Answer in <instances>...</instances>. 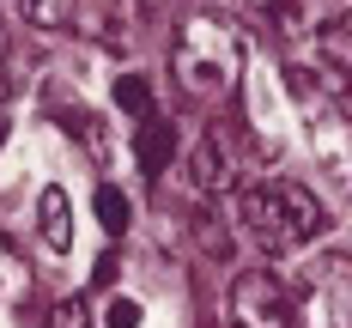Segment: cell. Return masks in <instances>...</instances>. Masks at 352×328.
<instances>
[{"instance_id": "52a82bcc", "label": "cell", "mask_w": 352, "mask_h": 328, "mask_svg": "<svg viewBox=\"0 0 352 328\" xmlns=\"http://www.w3.org/2000/svg\"><path fill=\"white\" fill-rule=\"evenodd\" d=\"M36 237L49 255H67L73 250V207H67V188H43L36 201Z\"/></svg>"}, {"instance_id": "9c48e42d", "label": "cell", "mask_w": 352, "mask_h": 328, "mask_svg": "<svg viewBox=\"0 0 352 328\" xmlns=\"http://www.w3.org/2000/svg\"><path fill=\"white\" fill-rule=\"evenodd\" d=\"M25 286H31V274H25V261H19V250L0 237V304H12V298H25Z\"/></svg>"}, {"instance_id": "3957f363", "label": "cell", "mask_w": 352, "mask_h": 328, "mask_svg": "<svg viewBox=\"0 0 352 328\" xmlns=\"http://www.w3.org/2000/svg\"><path fill=\"white\" fill-rule=\"evenodd\" d=\"M231 328H298V298L280 274L249 267L231 286Z\"/></svg>"}, {"instance_id": "8992f818", "label": "cell", "mask_w": 352, "mask_h": 328, "mask_svg": "<svg viewBox=\"0 0 352 328\" xmlns=\"http://www.w3.org/2000/svg\"><path fill=\"white\" fill-rule=\"evenodd\" d=\"M134 158H140V171L146 177H158V171H170V158H176V122L170 116H146V122H134Z\"/></svg>"}, {"instance_id": "7a4b0ae2", "label": "cell", "mask_w": 352, "mask_h": 328, "mask_svg": "<svg viewBox=\"0 0 352 328\" xmlns=\"http://www.w3.org/2000/svg\"><path fill=\"white\" fill-rule=\"evenodd\" d=\"M170 73H176V85H182L188 98H201V104L231 98L237 79H243V49H237L231 25L212 19V12L182 19V25H176V43H170Z\"/></svg>"}, {"instance_id": "7c38bea8", "label": "cell", "mask_w": 352, "mask_h": 328, "mask_svg": "<svg viewBox=\"0 0 352 328\" xmlns=\"http://www.w3.org/2000/svg\"><path fill=\"white\" fill-rule=\"evenodd\" d=\"M116 104L128 109L134 122H146V116H152V91H146V79H134V73H128V79H116Z\"/></svg>"}, {"instance_id": "ba28073f", "label": "cell", "mask_w": 352, "mask_h": 328, "mask_svg": "<svg viewBox=\"0 0 352 328\" xmlns=\"http://www.w3.org/2000/svg\"><path fill=\"white\" fill-rule=\"evenodd\" d=\"M249 12L261 19V25H274L280 36H304V0H249Z\"/></svg>"}, {"instance_id": "9a60e30c", "label": "cell", "mask_w": 352, "mask_h": 328, "mask_svg": "<svg viewBox=\"0 0 352 328\" xmlns=\"http://www.w3.org/2000/svg\"><path fill=\"white\" fill-rule=\"evenodd\" d=\"M0 104H6V55H0Z\"/></svg>"}, {"instance_id": "6da1fadb", "label": "cell", "mask_w": 352, "mask_h": 328, "mask_svg": "<svg viewBox=\"0 0 352 328\" xmlns=\"http://www.w3.org/2000/svg\"><path fill=\"white\" fill-rule=\"evenodd\" d=\"M322 225H328V213H322V201L304 188V182L249 177L243 188H237V231H243L261 255H292V250H304Z\"/></svg>"}, {"instance_id": "30bf717a", "label": "cell", "mask_w": 352, "mask_h": 328, "mask_svg": "<svg viewBox=\"0 0 352 328\" xmlns=\"http://www.w3.org/2000/svg\"><path fill=\"white\" fill-rule=\"evenodd\" d=\"M98 219H104V231L109 237H122V231H128V195H122V188H98Z\"/></svg>"}, {"instance_id": "8fae6325", "label": "cell", "mask_w": 352, "mask_h": 328, "mask_svg": "<svg viewBox=\"0 0 352 328\" xmlns=\"http://www.w3.org/2000/svg\"><path fill=\"white\" fill-rule=\"evenodd\" d=\"M19 12H25L31 25H43V31H55V25L73 19V0H19Z\"/></svg>"}, {"instance_id": "2e32d148", "label": "cell", "mask_w": 352, "mask_h": 328, "mask_svg": "<svg viewBox=\"0 0 352 328\" xmlns=\"http://www.w3.org/2000/svg\"><path fill=\"white\" fill-rule=\"evenodd\" d=\"M0 140H6V122H0Z\"/></svg>"}, {"instance_id": "5bb4252c", "label": "cell", "mask_w": 352, "mask_h": 328, "mask_svg": "<svg viewBox=\"0 0 352 328\" xmlns=\"http://www.w3.org/2000/svg\"><path fill=\"white\" fill-rule=\"evenodd\" d=\"M109 328H140V304L134 298H109Z\"/></svg>"}, {"instance_id": "5b68a950", "label": "cell", "mask_w": 352, "mask_h": 328, "mask_svg": "<svg viewBox=\"0 0 352 328\" xmlns=\"http://www.w3.org/2000/svg\"><path fill=\"white\" fill-rule=\"evenodd\" d=\"M231 171H237V152H231V128H212L195 140V188L201 195H219L231 188Z\"/></svg>"}, {"instance_id": "4fadbf2b", "label": "cell", "mask_w": 352, "mask_h": 328, "mask_svg": "<svg viewBox=\"0 0 352 328\" xmlns=\"http://www.w3.org/2000/svg\"><path fill=\"white\" fill-rule=\"evenodd\" d=\"M49 328H91V310H85V298H61V304L49 310Z\"/></svg>"}, {"instance_id": "277c9868", "label": "cell", "mask_w": 352, "mask_h": 328, "mask_svg": "<svg viewBox=\"0 0 352 328\" xmlns=\"http://www.w3.org/2000/svg\"><path fill=\"white\" fill-rule=\"evenodd\" d=\"M304 328H352V255H322L310 267Z\"/></svg>"}]
</instances>
